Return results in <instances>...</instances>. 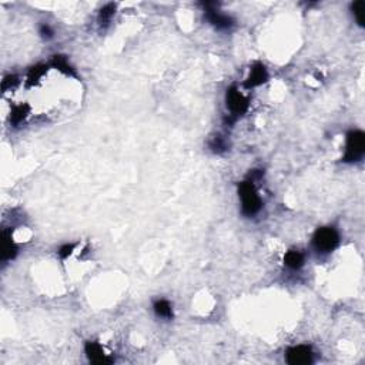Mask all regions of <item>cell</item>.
<instances>
[{
  "mask_svg": "<svg viewBox=\"0 0 365 365\" xmlns=\"http://www.w3.org/2000/svg\"><path fill=\"white\" fill-rule=\"evenodd\" d=\"M114 10H116V6H114V4H107V6H104L100 12L101 23H107V22L110 20V17L114 14Z\"/></svg>",
  "mask_w": 365,
  "mask_h": 365,
  "instance_id": "14",
  "label": "cell"
},
{
  "mask_svg": "<svg viewBox=\"0 0 365 365\" xmlns=\"http://www.w3.org/2000/svg\"><path fill=\"white\" fill-rule=\"evenodd\" d=\"M40 35H41L43 38H51V35H53V30L50 29V26H49V25H41V26H40Z\"/></svg>",
  "mask_w": 365,
  "mask_h": 365,
  "instance_id": "18",
  "label": "cell"
},
{
  "mask_svg": "<svg viewBox=\"0 0 365 365\" xmlns=\"http://www.w3.org/2000/svg\"><path fill=\"white\" fill-rule=\"evenodd\" d=\"M17 248L14 245V243L12 241V237L9 236V233L4 231L3 234V244H1V260L3 261H7V260H12L13 257L16 255Z\"/></svg>",
  "mask_w": 365,
  "mask_h": 365,
  "instance_id": "9",
  "label": "cell"
},
{
  "mask_svg": "<svg viewBox=\"0 0 365 365\" xmlns=\"http://www.w3.org/2000/svg\"><path fill=\"white\" fill-rule=\"evenodd\" d=\"M364 9H365V3L364 1H355L353 4V12L358 25L364 26Z\"/></svg>",
  "mask_w": 365,
  "mask_h": 365,
  "instance_id": "12",
  "label": "cell"
},
{
  "mask_svg": "<svg viewBox=\"0 0 365 365\" xmlns=\"http://www.w3.org/2000/svg\"><path fill=\"white\" fill-rule=\"evenodd\" d=\"M154 311L159 317H164V318H170L173 317V308L170 305V302L165 301V300H160V301H156L154 304Z\"/></svg>",
  "mask_w": 365,
  "mask_h": 365,
  "instance_id": "11",
  "label": "cell"
},
{
  "mask_svg": "<svg viewBox=\"0 0 365 365\" xmlns=\"http://www.w3.org/2000/svg\"><path fill=\"white\" fill-rule=\"evenodd\" d=\"M284 263L292 270H297V268H300L304 264V255L300 251H297V250H291V251L285 254Z\"/></svg>",
  "mask_w": 365,
  "mask_h": 365,
  "instance_id": "10",
  "label": "cell"
},
{
  "mask_svg": "<svg viewBox=\"0 0 365 365\" xmlns=\"http://www.w3.org/2000/svg\"><path fill=\"white\" fill-rule=\"evenodd\" d=\"M211 149L214 151H221L226 149V144H224V141L221 137H215L213 141H211Z\"/></svg>",
  "mask_w": 365,
  "mask_h": 365,
  "instance_id": "17",
  "label": "cell"
},
{
  "mask_svg": "<svg viewBox=\"0 0 365 365\" xmlns=\"http://www.w3.org/2000/svg\"><path fill=\"white\" fill-rule=\"evenodd\" d=\"M14 84H17V77L16 76H7L4 80H3V90H9L12 88Z\"/></svg>",
  "mask_w": 365,
  "mask_h": 365,
  "instance_id": "15",
  "label": "cell"
},
{
  "mask_svg": "<svg viewBox=\"0 0 365 365\" xmlns=\"http://www.w3.org/2000/svg\"><path fill=\"white\" fill-rule=\"evenodd\" d=\"M287 361L291 365L310 364L313 361V353H311L310 347H307V345L292 347L287 353Z\"/></svg>",
  "mask_w": 365,
  "mask_h": 365,
  "instance_id": "5",
  "label": "cell"
},
{
  "mask_svg": "<svg viewBox=\"0 0 365 365\" xmlns=\"http://www.w3.org/2000/svg\"><path fill=\"white\" fill-rule=\"evenodd\" d=\"M26 113H27V107L26 106H17V107H14L12 112V119H10L13 124H19L26 117Z\"/></svg>",
  "mask_w": 365,
  "mask_h": 365,
  "instance_id": "13",
  "label": "cell"
},
{
  "mask_svg": "<svg viewBox=\"0 0 365 365\" xmlns=\"http://www.w3.org/2000/svg\"><path fill=\"white\" fill-rule=\"evenodd\" d=\"M267 80V70L261 63H257L252 66L250 76L247 79V87H255L263 84Z\"/></svg>",
  "mask_w": 365,
  "mask_h": 365,
  "instance_id": "8",
  "label": "cell"
},
{
  "mask_svg": "<svg viewBox=\"0 0 365 365\" xmlns=\"http://www.w3.org/2000/svg\"><path fill=\"white\" fill-rule=\"evenodd\" d=\"M205 17L217 29H228V27L233 26V19L231 17H228L226 14H221V13L217 12L214 9H208L207 13H205Z\"/></svg>",
  "mask_w": 365,
  "mask_h": 365,
  "instance_id": "7",
  "label": "cell"
},
{
  "mask_svg": "<svg viewBox=\"0 0 365 365\" xmlns=\"http://www.w3.org/2000/svg\"><path fill=\"white\" fill-rule=\"evenodd\" d=\"M365 150V136L363 131H351L347 140V151L344 156L345 162H357L361 159Z\"/></svg>",
  "mask_w": 365,
  "mask_h": 365,
  "instance_id": "3",
  "label": "cell"
},
{
  "mask_svg": "<svg viewBox=\"0 0 365 365\" xmlns=\"http://www.w3.org/2000/svg\"><path fill=\"white\" fill-rule=\"evenodd\" d=\"M73 250H75V244H66V245H63V247L59 250V255H60L62 258H67V257L72 254Z\"/></svg>",
  "mask_w": 365,
  "mask_h": 365,
  "instance_id": "16",
  "label": "cell"
},
{
  "mask_svg": "<svg viewBox=\"0 0 365 365\" xmlns=\"http://www.w3.org/2000/svg\"><path fill=\"white\" fill-rule=\"evenodd\" d=\"M338 233L332 227L318 228L313 237V244L320 252H331L338 245Z\"/></svg>",
  "mask_w": 365,
  "mask_h": 365,
  "instance_id": "2",
  "label": "cell"
},
{
  "mask_svg": "<svg viewBox=\"0 0 365 365\" xmlns=\"http://www.w3.org/2000/svg\"><path fill=\"white\" fill-rule=\"evenodd\" d=\"M86 353H87L90 361L94 364H110L112 363V360L103 353V348L97 342H87Z\"/></svg>",
  "mask_w": 365,
  "mask_h": 365,
  "instance_id": "6",
  "label": "cell"
},
{
  "mask_svg": "<svg viewBox=\"0 0 365 365\" xmlns=\"http://www.w3.org/2000/svg\"><path fill=\"white\" fill-rule=\"evenodd\" d=\"M239 194L241 197V208L245 215L257 214L261 210V200L257 194L252 181H243L239 186Z\"/></svg>",
  "mask_w": 365,
  "mask_h": 365,
  "instance_id": "1",
  "label": "cell"
},
{
  "mask_svg": "<svg viewBox=\"0 0 365 365\" xmlns=\"http://www.w3.org/2000/svg\"><path fill=\"white\" fill-rule=\"evenodd\" d=\"M227 107L231 113L243 114L248 109V101L240 91H237V88L231 87L227 91Z\"/></svg>",
  "mask_w": 365,
  "mask_h": 365,
  "instance_id": "4",
  "label": "cell"
}]
</instances>
